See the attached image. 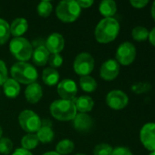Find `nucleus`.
Wrapping results in <instances>:
<instances>
[{
	"mask_svg": "<svg viewBox=\"0 0 155 155\" xmlns=\"http://www.w3.org/2000/svg\"><path fill=\"white\" fill-rule=\"evenodd\" d=\"M73 126L79 133H87L93 126V119L87 114L79 113L73 119Z\"/></svg>",
	"mask_w": 155,
	"mask_h": 155,
	"instance_id": "nucleus-14",
	"label": "nucleus"
},
{
	"mask_svg": "<svg viewBox=\"0 0 155 155\" xmlns=\"http://www.w3.org/2000/svg\"><path fill=\"white\" fill-rule=\"evenodd\" d=\"M37 136L38 141H40L43 143H49L54 138V132L51 127V123L48 120H43L41 121V127L37 132Z\"/></svg>",
	"mask_w": 155,
	"mask_h": 155,
	"instance_id": "nucleus-15",
	"label": "nucleus"
},
{
	"mask_svg": "<svg viewBox=\"0 0 155 155\" xmlns=\"http://www.w3.org/2000/svg\"><path fill=\"white\" fill-rule=\"evenodd\" d=\"M81 12V8L78 5L77 1L65 0L61 1L57 8L56 15L59 20L64 23H72L78 19Z\"/></svg>",
	"mask_w": 155,
	"mask_h": 155,
	"instance_id": "nucleus-4",
	"label": "nucleus"
},
{
	"mask_svg": "<svg viewBox=\"0 0 155 155\" xmlns=\"http://www.w3.org/2000/svg\"><path fill=\"white\" fill-rule=\"evenodd\" d=\"M149 155H155V152H152V153H151Z\"/></svg>",
	"mask_w": 155,
	"mask_h": 155,
	"instance_id": "nucleus-42",
	"label": "nucleus"
},
{
	"mask_svg": "<svg viewBox=\"0 0 155 155\" xmlns=\"http://www.w3.org/2000/svg\"><path fill=\"white\" fill-rule=\"evenodd\" d=\"M106 103L113 110H122L129 104L128 95L121 90L111 91L106 97Z\"/></svg>",
	"mask_w": 155,
	"mask_h": 155,
	"instance_id": "nucleus-9",
	"label": "nucleus"
},
{
	"mask_svg": "<svg viewBox=\"0 0 155 155\" xmlns=\"http://www.w3.org/2000/svg\"><path fill=\"white\" fill-rule=\"evenodd\" d=\"M43 155H60V154H58L57 152H48V153H44Z\"/></svg>",
	"mask_w": 155,
	"mask_h": 155,
	"instance_id": "nucleus-40",
	"label": "nucleus"
},
{
	"mask_svg": "<svg viewBox=\"0 0 155 155\" xmlns=\"http://www.w3.org/2000/svg\"><path fill=\"white\" fill-rule=\"evenodd\" d=\"M75 155H86V154H83V153H78V154H75Z\"/></svg>",
	"mask_w": 155,
	"mask_h": 155,
	"instance_id": "nucleus-43",
	"label": "nucleus"
},
{
	"mask_svg": "<svg viewBox=\"0 0 155 155\" xmlns=\"http://www.w3.org/2000/svg\"><path fill=\"white\" fill-rule=\"evenodd\" d=\"M111 155H132V153L126 147H117L113 149Z\"/></svg>",
	"mask_w": 155,
	"mask_h": 155,
	"instance_id": "nucleus-34",
	"label": "nucleus"
},
{
	"mask_svg": "<svg viewBox=\"0 0 155 155\" xmlns=\"http://www.w3.org/2000/svg\"><path fill=\"white\" fill-rule=\"evenodd\" d=\"M13 149V143L8 138L0 139V153L5 155L9 154Z\"/></svg>",
	"mask_w": 155,
	"mask_h": 155,
	"instance_id": "nucleus-30",
	"label": "nucleus"
},
{
	"mask_svg": "<svg viewBox=\"0 0 155 155\" xmlns=\"http://www.w3.org/2000/svg\"><path fill=\"white\" fill-rule=\"evenodd\" d=\"M77 3L80 8H89L93 5L94 2L92 0H79V1H77Z\"/></svg>",
	"mask_w": 155,
	"mask_h": 155,
	"instance_id": "nucleus-36",
	"label": "nucleus"
},
{
	"mask_svg": "<svg viewBox=\"0 0 155 155\" xmlns=\"http://www.w3.org/2000/svg\"><path fill=\"white\" fill-rule=\"evenodd\" d=\"M100 14L107 17H112L117 12V5L113 0H103L100 4Z\"/></svg>",
	"mask_w": 155,
	"mask_h": 155,
	"instance_id": "nucleus-22",
	"label": "nucleus"
},
{
	"mask_svg": "<svg viewBox=\"0 0 155 155\" xmlns=\"http://www.w3.org/2000/svg\"><path fill=\"white\" fill-rule=\"evenodd\" d=\"M12 155H33L29 151L27 150H25L23 148H18L16 149Z\"/></svg>",
	"mask_w": 155,
	"mask_h": 155,
	"instance_id": "nucleus-37",
	"label": "nucleus"
},
{
	"mask_svg": "<svg viewBox=\"0 0 155 155\" xmlns=\"http://www.w3.org/2000/svg\"><path fill=\"white\" fill-rule=\"evenodd\" d=\"M73 102L75 104L77 112L80 114H86L88 112H90L94 106L93 99L88 95H82L78 98H74Z\"/></svg>",
	"mask_w": 155,
	"mask_h": 155,
	"instance_id": "nucleus-18",
	"label": "nucleus"
},
{
	"mask_svg": "<svg viewBox=\"0 0 155 155\" xmlns=\"http://www.w3.org/2000/svg\"><path fill=\"white\" fill-rule=\"evenodd\" d=\"M10 27V34H12L15 37H21L22 35H24L27 28H28V23L25 18H16L15 19Z\"/></svg>",
	"mask_w": 155,
	"mask_h": 155,
	"instance_id": "nucleus-19",
	"label": "nucleus"
},
{
	"mask_svg": "<svg viewBox=\"0 0 155 155\" xmlns=\"http://www.w3.org/2000/svg\"><path fill=\"white\" fill-rule=\"evenodd\" d=\"M2 134H3V131H2V128H1V126H0V139H1Z\"/></svg>",
	"mask_w": 155,
	"mask_h": 155,
	"instance_id": "nucleus-41",
	"label": "nucleus"
},
{
	"mask_svg": "<svg viewBox=\"0 0 155 155\" xmlns=\"http://www.w3.org/2000/svg\"><path fill=\"white\" fill-rule=\"evenodd\" d=\"M56 150L58 154H69L74 150V143L70 140H62L57 144Z\"/></svg>",
	"mask_w": 155,
	"mask_h": 155,
	"instance_id": "nucleus-25",
	"label": "nucleus"
},
{
	"mask_svg": "<svg viewBox=\"0 0 155 155\" xmlns=\"http://www.w3.org/2000/svg\"><path fill=\"white\" fill-rule=\"evenodd\" d=\"M58 94L63 100H73L78 93L76 83L71 79H64L58 84Z\"/></svg>",
	"mask_w": 155,
	"mask_h": 155,
	"instance_id": "nucleus-11",
	"label": "nucleus"
},
{
	"mask_svg": "<svg viewBox=\"0 0 155 155\" xmlns=\"http://www.w3.org/2000/svg\"><path fill=\"white\" fill-rule=\"evenodd\" d=\"M132 35L135 41L138 42L145 41L149 37V31L144 26H136L132 29Z\"/></svg>",
	"mask_w": 155,
	"mask_h": 155,
	"instance_id": "nucleus-26",
	"label": "nucleus"
},
{
	"mask_svg": "<svg viewBox=\"0 0 155 155\" xmlns=\"http://www.w3.org/2000/svg\"><path fill=\"white\" fill-rule=\"evenodd\" d=\"M10 36V27L8 23L0 18V45H4L7 42Z\"/></svg>",
	"mask_w": 155,
	"mask_h": 155,
	"instance_id": "nucleus-27",
	"label": "nucleus"
},
{
	"mask_svg": "<svg viewBox=\"0 0 155 155\" xmlns=\"http://www.w3.org/2000/svg\"><path fill=\"white\" fill-rule=\"evenodd\" d=\"M140 139L148 151L155 152V123H148L142 127Z\"/></svg>",
	"mask_w": 155,
	"mask_h": 155,
	"instance_id": "nucleus-10",
	"label": "nucleus"
},
{
	"mask_svg": "<svg viewBox=\"0 0 155 155\" xmlns=\"http://www.w3.org/2000/svg\"><path fill=\"white\" fill-rule=\"evenodd\" d=\"M94 59L88 53H81L75 58L73 68L74 71L81 76L89 75L94 69Z\"/></svg>",
	"mask_w": 155,
	"mask_h": 155,
	"instance_id": "nucleus-7",
	"label": "nucleus"
},
{
	"mask_svg": "<svg viewBox=\"0 0 155 155\" xmlns=\"http://www.w3.org/2000/svg\"><path fill=\"white\" fill-rule=\"evenodd\" d=\"M51 115L58 121H71L77 114L73 100H56L50 104Z\"/></svg>",
	"mask_w": 155,
	"mask_h": 155,
	"instance_id": "nucleus-2",
	"label": "nucleus"
},
{
	"mask_svg": "<svg viewBox=\"0 0 155 155\" xmlns=\"http://www.w3.org/2000/svg\"><path fill=\"white\" fill-rule=\"evenodd\" d=\"M136 57V47L130 42L122 43L117 49L116 59L119 64L129 65L135 60Z\"/></svg>",
	"mask_w": 155,
	"mask_h": 155,
	"instance_id": "nucleus-8",
	"label": "nucleus"
},
{
	"mask_svg": "<svg viewBox=\"0 0 155 155\" xmlns=\"http://www.w3.org/2000/svg\"><path fill=\"white\" fill-rule=\"evenodd\" d=\"M119 32L120 24L115 18H103L95 28V38L100 44H108L116 39Z\"/></svg>",
	"mask_w": 155,
	"mask_h": 155,
	"instance_id": "nucleus-1",
	"label": "nucleus"
},
{
	"mask_svg": "<svg viewBox=\"0 0 155 155\" xmlns=\"http://www.w3.org/2000/svg\"><path fill=\"white\" fill-rule=\"evenodd\" d=\"M7 80V69L5 64L0 60V85L4 84V83Z\"/></svg>",
	"mask_w": 155,
	"mask_h": 155,
	"instance_id": "nucleus-33",
	"label": "nucleus"
},
{
	"mask_svg": "<svg viewBox=\"0 0 155 155\" xmlns=\"http://www.w3.org/2000/svg\"><path fill=\"white\" fill-rule=\"evenodd\" d=\"M3 89L5 96L9 98H15L20 93V85L13 78H7L3 84Z\"/></svg>",
	"mask_w": 155,
	"mask_h": 155,
	"instance_id": "nucleus-20",
	"label": "nucleus"
},
{
	"mask_svg": "<svg viewBox=\"0 0 155 155\" xmlns=\"http://www.w3.org/2000/svg\"><path fill=\"white\" fill-rule=\"evenodd\" d=\"M11 75L15 81L24 84H31L36 83L37 79V72L36 68L26 62H18L11 67Z\"/></svg>",
	"mask_w": 155,
	"mask_h": 155,
	"instance_id": "nucleus-3",
	"label": "nucleus"
},
{
	"mask_svg": "<svg viewBox=\"0 0 155 155\" xmlns=\"http://www.w3.org/2000/svg\"><path fill=\"white\" fill-rule=\"evenodd\" d=\"M79 84L82 90L87 93H92L97 89V82L90 75L81 76L79 79Z\"/></svg>",
	"mask_w": 155,
	"mask_h": 155,
	"instance_id": "nucleus-23",
	"label": "nucleus"
},
{
	"mask_svg": "<svg viewBox=\"0 0 155 155\" xmlns=\"http://www.w3.org/2000/svg\"><path fill=\"white\" fill-rule=\"evenodd\" d=\"M113 149L112 147L108 143H100L96 145L94 148L93 153L94 155H111Z\"/></svg>",
	"mask_w": 155,
	"mask_h": 155,
	"instance_id": "nucleus-29",
	"label": "nucleus"
},
{
	"mask_svg": "<svg viewBox=\"0 0 155 155\" xmlns=\"http://www.w3.org/2000/svg\"><path fill=\"white\" fill-rule=\"evenodd\" d=\"M152 15H153V18L155 21V1L153 2V5H152Z\"/></svg>",
	"mask_w": 155,
	"mask_h": 155,
	"instance_id": "nucleus-39",
	"label": "nucleus"
},
{
	"mask_svg": "<svg viewBox=\"0 0 155 155\" xmlns=\"http://www.w3.org/2000/svg\"><path fill=\"white\" fill-rule=\"evenodd\" d=\"M38 139L37 134H28L26 135H25L22 140H21V145L23 147V149L25 150H32L35 149L37 144H38Z\"/></svg>",
	"mask_w": 155,
	"mask_h": 155,
	"instance_id": "nucleus-24",
	"label": "nucleus"
},
{
	"mask_svg": "<svg viewBox=\"0 0 155 155\" xmlns=\"http://www.w3.org/2000/svg\"><path fill=\"white\" fill-rule=\"evenodd\" d=\"M149 41H150V43L155 46V27L153 28V30L151 31V32H149Z\"/></svg>",
	"mask_w": 155,
	"mask_h": 155,
	"instance_id": "nucleus-38",
	"label": "nucleus"
},
{
	"mask_svg": "<svg viewBox=\"0 0 155 155\" xmlns=\"http://www.w3.org/2000/svg\"><path fill=\"white\" fill-rule=\"evenodd\" d=\"M65 46V41L60 34L53 33L51 34L45 43V47L48 49L49 54H59Z\"/></svg>",
	"mask_w": 155,
	"mask_h": 155,
	"instance_id": "nucleus-13",
	"label": "nucleus"
},
{
	"mask_svg": "<svg viewBox=\"0 0 155 155\" xmlns=\"http://www.w3.org/2000/svg\"><path fill=\"white\" fill-rule=\"evenodd\" d=\"M48 63L51 68H58L60 67L63 64V58L59 54H54L48 58Z\"/></svg>",
	"mask_w": 155,
	"mask_h": 155,
	"instance_id": "nucleus-32",
	"label": "nucleus"
},
{
	"mask_svg": "<svg viewBox=\"0 0 155 155\" xmlns=\"http://www.w3.org/2000/svg\"><path fill=\"white\" fill-rule=\"evenodd\" d=\"M49 54V52L48 51L44 45H38L37 47H36L35 50H33L32 57L34 64L37 66L45 65L48 62V58L50 56Z\"/></svg>",
	"mask_w": 155,
	"mask_h": 155,
	"instance_id": "nucleus-17",
	"label": "nucleus"
},
{
	"mask_svg": "<svg viewBox=\"0 0 155 155\" xmlns=\"http://www.w3.org/2000/svg\"><path fill=\"white\" fill-rule=\"evenodd\" d=\"M11 54L20 62H26L32 57L31 44L24 37H14L9 45Z\"/></svg>",
	"mask_w": 155,
	"mask_h": 155,
	"instance_id": "nucleus-5",
	"label": "nucleus"
},
{
	"mask_svg": "<svg viewBox=\"0 0 155 155\" xmlns=\"http://www.w3.org/2000/svg\"><path fill=\"white\" fill-rule=\"evenodd\" d=\"M151 89H152V85L150 84H147V83H137L132 86V92L135 94H143V93H146Z\"/></svg>",
	"mask_w": 155,
	"mask_h": 155,
	"instance_id": "nucleus-31",
	"label": "nucleus"
},
{
	"mask_svg": "<svg viewBox=\"0 0 155 155\" xmlns=\"http://www.w3.org/2000/svg\"><path fill=\"white\" fill-rule=\"evenodd\" d=\"M43 95L42 87L37 83H33L28 84V86L25 90V96L28 103L30 104H37L39 102Z\"/></svg>",
	"mask_w": 155,
	"mask_h": 155,
	"instance_id": "nucleus-16",
	"label": "nucleus"
},
{
	"mask_svg": "<svg viewBox=\"0 0 155 155\" xmlns=\"http://www.w3.org/2000/svg\"><path fill=\"white\" fill-rule=\"evenodd\" d=\"M42 80L44 84L48 86L55 85L56 84H58L59 80V74L54 68H51V67L45 68L42 73Z\"/></svg>",
	"mask_w": 155,
	"mask_h": 155,
	"instance_id": "nucleus-21",
	"label": "nucleus"
},
{
	"mask_svg": "<svg viewBox=\"0 0 155 155\" xmlns=\"http://www.w3.org/2000/svg\"><path fill=\"white\" fill-rule=\"evenodd\" d=\"M18 122L21 128L29 134L37 132L41 127V120L39 116L30 110H25L21 112L18 116Z\"/></svg>",
	"mask_w": 155,
	"mask_h": 155,
	"instance_id": "nucleus-6",
	"label": "nucleus"
},
{
	"mask_svg": "<svg viewBox=\"0 0 155 155\" xmlns=\"http://www.w3.org/2000/svg\"><path fill=\"white\" fill-rule=\"evenodd\" d=\"M130 3L134 8L142 9L149 4V1L148 0H131Z\"/></svg>",
	"mask_w": 155,
	"mask_h": 155,
	"instance_id": "nucleus-35",
	"label": "nucleus"
},
{
	"mask_svg": "<svg viewBox=\"0 0 155 155\" xmlns=\"http://www.w3.org/2000/svg\"><path fill=\"white\" fill-rule=\"evenodd\" d=\"M120 73V64L114 59H109L104 62L100 67V77L106 81L114 80Z\"/></svg>",
	"mask_w": 155,
	"mask_h": 155,
	"instance_id": "nucleus-12",
	"label": "nucleus"
},
{
	"mask_svg": "<svg viewBox=\"0 0 155 155\" xmlns=\"http://www.w3.org/2000/svg\"><path fill=\"white\" fill-rule=\"evenodd\" d=\"M53 6L49 1H42L37 5V13L42 17H48L52 12Z\"/></svg>",
	"mask_w": 155,
	"mask_h": 155,
	"instance_id": "nucleus-28",
	"label": "nucleus"
}]
</instances>
